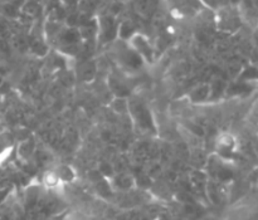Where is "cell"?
I'll list each match as a JSON object with an SVG mask.
<instances>
[{
  "label": "cell",
  "mask_w": 258,
  "mask_h": 220,
  "mask_svg": "<svg viewBox=\"0 0 258 220\" xmlns=\"http://www.w3.org/2000/svg\"><path fill=\"white\" fill-rule=\"evenodd\" d=\"M45 185L48 186H54L58 184V176L54 175V174H47L44 178Z\"/></svg>",
  "instance_id": "obj_1"
}]
</instances>
